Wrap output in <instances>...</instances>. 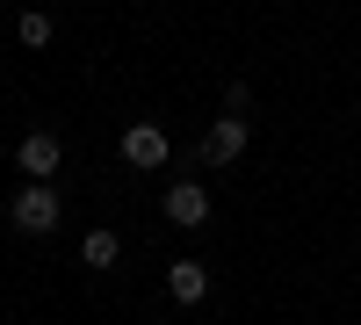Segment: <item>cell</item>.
Segmentation results:
<instances>
[{"label": "cell", "instance_id": "obj_1", "mask_svg": "<svg viewBox=\"0 0 361 325\" xmlns=\"http://www.w3.org/2000/svg\"><path fill=\"white\" fill-rule=\"evenodd\" d=\"M58 217H66V202H58V188H51V181H29V188H15V202H8V224H15V231H29V239L58 231Z\"/></svg>", "mask_w": 361, "mask_h": 325}, {"label": "cell", "instance_id": "obj_2", "mask_svg": "<svg viewBox=\"0 0 361 325\" xmlns=\"http://www.w3.org/2000/svg\"><path fill=\"white\" fill-rule=\"evenodd\" d=\"M15 166L29 173V181H51V173H58V166H66V145H58L51 130H29V137L15 145Z\"/></svg>", "mask_w": 361, "mask_h": 325}, {"label": "cell", "instance_id": "obj_3", "mask_svg": "<svg viewBox=\"0 0 361 325\" xmlns=\"http://www.w3.org/2000/svg\"><path fill=\"white\" fill-rule=\"evenodd\" d=\"M159 210H166V224H180V231H195V224H209V188H202V181H173Z\"/></svg>", "mask_w": 361, "mask_h": 325}, {"label": "cell", "instance_id": "obj_4", "mask_svg": "<svg viewBox=\"0 0 361 325\" xmlns=\"http://www.w3.org/2000/svg\"><path fill=\"white\" fill-rule=\"evenodd\" d=\"M238 152H246V116H217L209 137H202V159H209V166H231Z\"/></svg>", "mask_w": 361, "mask_h": 325}, {"label": "cell", "instance_id": "obj_5", "mask_svg": "<svg viewBox=\"0 0 361 325\" xmlns=\"http://www.w3.org/2000/svg\"><path fill=\"white\" fill-rule=\"evenodd\" d=\"M123 159L130 166H166V130L159 123H130L123 130Z\"/></svg>", "mask_w": 361, "mask_h": 325}, {"label": "cell", "instance_id": "obj_6", "mask_svg": "<svg viewBox=\"0 0 361 325\" xmlns=\"http://www.w3.org/2000/svg\"><path fill=\"white\" fill-rule=\"evenodd\" d=\"M166 297L173 304H202L209 297V268H202V260H173V268H166Z\"/></svg>", "mask_w": 361, "mask_h": 325}, {"label": "cell", "instance_id": "obj_7", "mask_svg": "<svg viewBox=\"0 0 361 325\" xmlns=\"http://www.w3.org/2000/svg\"><path fill=\"white\" fill-rule=\"evenodd\" d=\"M116 253H123V239H116V231H87V239H80V260H87V268H116Z\"/></svg>", "mask_w": 361, "mask_h": 325}, {"label": "cell", "instance_id": "obj_8", "mask_svg": "<svg viewBox=\"0 0 361 325\" xmlns=\"http://www.w3.org/2000/svg\"><path fill=\"white\" fill-rule=\"evenodd\" d=\"M15 37H22L29 51H44V44H51V15H44V8H29V15L15 22Z\"/></svg>", "mask_w": 361, "mask_h": 325}, {"label": "cell", "instance_id": "obj_9", "mask_svg": "<svg viewBox=\"0 0 361 325\" xmlns=\"http://www.w3.org/2000/svg\"><path fill=\"white\" fill-rule=\"evenodd\" d=\"M246 109H253V94H246V80H231V87H224V116H246Z\"/></svg>", "mask_w": 361, "mask_h": 325}]
</instances>
